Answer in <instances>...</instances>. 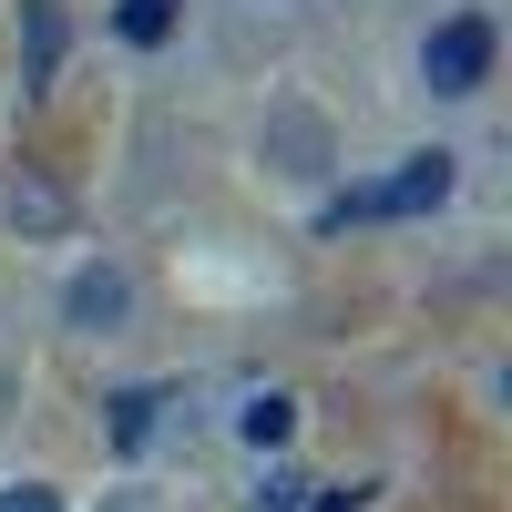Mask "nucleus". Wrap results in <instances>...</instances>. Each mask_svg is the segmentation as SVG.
<instances>
[{"label": "nucleus", "instance_id": "f257e3e1", "mask_svg": "<svg viewBox=\"0 0 512 512\" xmlns=\"http://www.w3.org/2000/svg\"><path fill=\"white\" fill-rule=\"evenodd\" d=\"M451 185H461V154H400L379 185H359V195H338L328 205V226H349V216H441L451 205Z\"/></svg>", "mask_w": 512, "mask_h": 512}, {"label": "nucleus", "instance_id": "f03ea898", "mask_svg": "<svg viewBox=\"0 0 512 512\" xmlns=\"http://www.w3.org/2000/svg\"><path fill=\"white\" fill-rule=\"evenodd\" d=\"M492 21L482 11H451V21H431V41H420V82H431L441 103H472L482 82H492Z\"/></svg>", "mask_w": 512, "mask_h": 512}, {"label": "nucleus", "instance_id": "7ed1b4c3", "mask_svg": "<svg viewBox=\"0 0 512 512\" xmlns=\"http://www.w3.org/2000/svg\"><path fill=\"white\" fill-rule=\"evenodd\" d=\"M62 318H72V328H93V338H113L123 318H134V277H123L113 256H103V267H82V277L62 287Z\"/></svg>", "mask_w": 512, "mask_h": 512}, {"label": "nucleus", "instance_id": "20e7f679", "mask_svg": "<svg viewBox=\"0 0 512 512\" xmlns=\"http://www.w3.org/2000/svg\"><path fill=\"white\" fill-rule=\"evenodd\" d=\"M103 410H113V451H144V441H154V410H164V390H113Z\"/></svg>", "mask_w": 512, "mask_h": 512}, {"label": "nucleus", "instance_id": "39448f33", "mask_svg": "<svg viewBox=\"0 0 512 512\" xmlns=\"http://www.w3.org/2000/svg\"><path fill=\"white\" fill-rule=\"evenodd\" d=\"M236 431H246V441H256V451H277V441H287V431H297V400H277V390H256V400H246V410H236Z\"/></svg>", "mask_w": 512, "mask_h": 512}, {"label": "nucleus", "instance_id": "423d86ee", "mask_svg": "<svg viewBox=\"0 0 512 512\" xmlns=\"http://www.w3.org/2000/svg\"><path fill=\"white\" fill-rule=\"evenodd\" d=\"M267 144H287V154H297L287 175H318V164H328V134H318L308 113H277V123H267Z\"/></svg>", "mask_w": 512, "mask_h": 512}, {"label": "nucleus", "instance_id": "0eeeda50", "mask_svg": "<svg viewBox=\"0 0 512 512\" xmlns=\"http://www.w3.org/2000/svg\"><path fill=\"white\" fill-rule=\"evenodd\" d=\"M175 11H185V0H123V11H113V31H123V41H144V52H154V41L175 31Z\"/></svg>", "mask_w": 512, "mask_h": 512}, {"label": "nucleus", "instance_id": "6e6552de", "mask_svg": "<svg viewBox=\"0 0 512 512\" xmlns=\"http://www.w3.org/2000/svg\"><path fill=\"white\" fill-rule=\"evenodd\" d=\"M52 62H62V11L31 0V82H52Z\"/></svg>", "mask_w": 512, "mask_h": 512}, {"label": "nucleus", "instance_id": "1a4fd4ad", "mask_svg": "<svg viewBox=\"0 0 512 512\" xmlns=\"http://www.w3.org/2000/svg\"><path fill=\"white\" fill-rule=\"evenodd\" d=\"M0 512H62V492H52V482H11V492H0Z\"/></svg>", "mask_w": 512, "mask_h": 512}, {"label": "nucleus", "instance_id": "9d476101", "mask_svg": "<svg viewBox=\"0 0 512 512\" xmlns=\"http://www.w3.org/2000/svg\"><path fill=\"white\" fill-rule=\"evenodd\" d=\"M297 492H308L297 472H267V492H256V512H297Z\"/></svg>", "mask_w": 512, "mask_h": 512}, {"label": "nucleus", "instance_id": "9b49d317", "mask_svg": "<svg viewBox=\"0 0 512 512\" xmlns=\"http://www.w3.org/2000/svg\"><path fill=\"white\" fill-rule=\"evenodd\" d=\"M297 512H359V492H349V482H328V492H308Z\"/></svg>", "mask_w": 512, "mask_h": 512}]
</instances>
